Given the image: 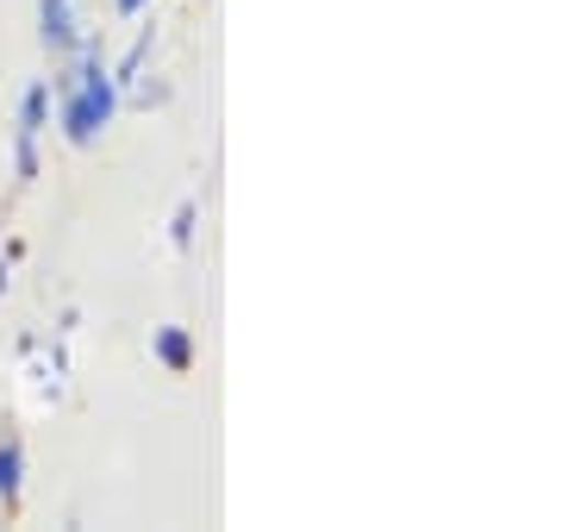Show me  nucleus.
Returning <instances> with one entry per match:
<instances>
[{
    "instance_id": "obj_8",
    "label": "nucleus",
    "mask_w": 562,
    "mask_h": 532,
    "mask_svg": "<svg viewBox=\"0 0 562 532\" xmlns=\"http://www.w3.org/2000/svg\"><path fill=\"white\" fill-rule=\"evenodd\" d=\"M113 7H120L125 20H138V13H144V0H113Z\"/></svg>"
},
{
    "instance_id": "obj_5",
    "label": "nucleus",
    "mask_w": 562,
    "mask_h": 532,
    "mask_svg": "<svg viewBox=\"0 0 562 532\" xmlns=\"http://www.w3.org/2000/svg\"><path fill=\"white\" fill-rule=\"evenodd\" d=\"M20 470H25V451L13 432H0V501H13L20 495Z\"/></svg>"
},
{
    "instance_id": "obj_3",
    "label": "nucleus",
    "mask_w": 562,
    "mask_h": 532,
    "mask_svg": "<svg viewBox=\"0 0 562 532\" xmlns=\"http://www.w3.org/2000/svg\"><path fill=\"white\" fill-rule=\"evenodd\" d=\"M38 13H44V44H50L57 57L81 51V13H76V0H38Z\"/></svg>"
},
{
    "instance_id": "obj_2",
    "label": "nucleus",
    "mask_w": 562,
    "mask_h": 532,
    "mask_svg": "<svg viewBox=\"0 0 562 532\" xmlns=\"http://www.w3.org/2000/svg\"><path fill=\"white\" fill-rule=\"evenodd\" d=\"M50 120V82H32L20 101V182L38 176V132Z\"/></svg>"
},
{
    "instance_id": "obj_1",
    "label": "nucleus",
    "mask_w": 562,
    "mask_h": 532,
    "mask_svg": "<svg viewBox=\"0 0 562 532\" xmlns=\"http://www.w3.org/2000/svg\"><path fill=\"white\" fill-rule=\"evenodd\" d=\"M50 101H57V120H63V138L69 144L101 138V125L113 120V107H120L113 69H106V57H101V38H81L76 63L50 82Z\"/></svg>"
},
{
    "instance_id": "obj_4",
    "label": "nucleus",
    "mask_w": 562,
    "mask_h": 532,
    "mask_svg": "<svg viewBox=\"0 0 562 532\" xmlns=\"http://www.w3.org/2000/svg\"><path fill=\"white\" fill-rule=\"evenodd\" d=\"M150 357H157L162 369L188 376V369H194V332H188V326H157V339H150Z\"/></svg>"
},
{
    "instance_id": "obj_7",
    "label": "nucleus",
    "mask_w": 562,
    "mask_h": 532,
    "mask_svg": "<svg viewBox=\"0 0 562 532\" xmlns=\"http://www.w3.org/2000/svg\"><path fill=\"white\" fill-rule=\"evenodd\" d=\"M194 220H201V207H194V201H181V207H176V245H181V251L194 245Z\"/></svg>"
},
{
    "instance_id": "obj_6",
    "label": "nucleus",
    "mask_w": 562,
    "mask_h": 532,
    "mask_svg": "<svg viewBox=\"0 0 562 532\" xmlns=\"http://www.w3.org/2000/svg\"><path fill=\"white\" fill-rule=\"evenodd\" d=\"M150 44H157V32L144 25V32H138V44H132V51H125V63H120V69H113V88H138L144 63H150Z\"/></svg>"
}]
</instances>
